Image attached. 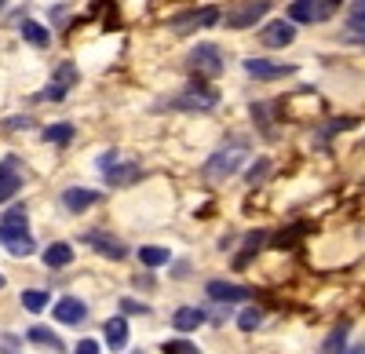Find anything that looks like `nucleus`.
Returning a JSON list of instances; mask_svg holds the SVG:
<instances>
[{"instance_id":"nucleus-8","label":"nucleus","mask_w":365,"mask_h":354,"mask_svg":"<svg viewBox=\"0 0 365 354\" xmlns=\"http://www.w3.org/2000/svg\"><path fill=\"white\" fill-rule=\"evenodd\" d=\"M205 292H208L212 303H223V307H227V303H237V300H252V288L234 285V281H208Z\"/></svg>"},{"instance_id":"nucleus-32","label":"nucleus","mask_w":365,"mask_h":354,"mask_svg":"<svg viewBox=\"0 0 365 354\" xmlns=\"http://www.w3.org/2000/svg\"><path fill=\"white\" fill-rule=\"evenodd\" d=\"M73 354H99V343H96V340H81Z\"/></svg>"},{"instance_id":"nucleus-17","label":"nucleus","mask_w":365,"mask_h":354,"mask_svg":"<svg viewBox=\"0 0 365 354\" xmlns=\"http://www.w3.org/2000/svg\"><path fill=\"white\" fill-rule=\"evenodd\" d=\"M143 175V168L132 161V165H113L110 172H106V183H113V187H132L135 179Z\"/></svg>"},{"instance_id":"nucleus-14","label":"nucleus","mask_w":365,"mask_h":354,"mask_svg":"<svg viewBox=\"0 0 365 354\" xmlns=\"http://www.w3.org/2000/svg\"><path fill=\"white\" fill-rule=\"evenodd\" d=\"M96 201H99V194H96V190H81V187H70V190L63 194L66 212H84V209H91Z\"/></svg>"},{"instance_id":"nucleus-30","label":"nucleus","mask_w":365,"mask_h":354,"mask_svg":"<svg viewBox=\"0 0 365 354\" xmlns=\"http://www.w3.org/2000/svg\"><path fill=\"white\" fill-rule=\"evenodd\" d=\"M365 26V0H354L351 4V29H361Z\"/></svg>"},{"instance_id":"nucleus-6","label":"nucleus","mask_w":365,"mask_h":354,"mask_svg":"<svg viewBox=\"0 0 365 354\" xmlns=\"http://www.w3.org/2000/svg\"><path fill=\"white\" fill-rule=\"evenodd\" d=\"M332 15L329 0H292L289 4V22H325Z\"/></svg>"},{"instance_id":"nucleus-16","label":"nucleus","mask_w":365,"mask_h":354,"mask_svg":"<svg viewBox=\"0 0 365 354\" xmlns=\"http://www.w3.org/2000/svg\"><path fill=\"white\" fill-rule=\"evenodd\" d=\"M22 190V175L15 172V165H0V201H11Z\"/></svg>"},{"instance_id":"nucleus-1","label":"nucleus","mask_w":365,"mask_h":354,"mask_svg":"<svg viewBox=\"0 0 365 354\" xmlns=\"http://www.w3.org/2000/svg\"><path fill=\"white\" fill-rule=\"evenodd\" d=\"M0 245H4L11 256H29L37 249L34 238H29V230H26V209H22V204L8 209L4 219H0Z\"/></svg>"},{"instance_id":"nucleus-5","label":"nucleus","mask_w":365,"mask_h":354,"mask_svg":"<svg viewBox=\"0 0 365 354\" xmlns=\"http://www.w3.org/2000/svg\"><path fill=\"white\" fill-rule=\"evenodd\" d=\"M270 11V0H249V4H237L234 11H227V29H249V26H256L263 15Z\"/></svg>"},{"instance_id":"nucleus-29","label":"nucleus","mask_w":365,"mask_h":354,"mask_svg":"<svg viewBox=\"0 0 365 354\" xmlns=\"http://www.w3.org/2000/svg\"><path fill=\"white\" fill-rule=\"evenodd\" d=\"M267 172H270V161H267V157H263V161H256V165L249 168V183H252V187H256V183H263V179H267Z\"/></svg>"},{"instance_id":"nucleus-25","label":"nucleus","mask_w":365,"mask_h":354,"mask_svg":"<svg viewBox=\"0 0 365 354\" xmlns=\"http://www.w3.org/2000/svg\"><path fill=\"white\" fill-rule=\"evenodd\" d=\"M48 300H51V296H48V292H41V288L22 292V307H26V311H34V314H37V311H44V307H48Z\"/></svg>"},{"instance_id":"nucleus-4","label":"nucleus","mask_w":365,"mask_h":354,"mask_svg":"<svg viewBox=\"0 0 365 354\" xmlns=\"http://www.w3.org/2000/svg\"><path fill=\"white\" fill-rule=\"evenodd\" d=\"M216 103H220V95L212 92L208 84H201V77H197V80L187 88V92H182L179 99H172L168 106H175V110H212Z\"/></svg>"},{"instance_id":"nucleus-13","label":"nucleus","mask_w":365,"mask_h":354,"mask_svg":"<svg viewBox=\"0 0 365 354\" xmlns=\"http://www.w3.org/2000/svg\"><path fill=\"white\" fill-rule=\"evenodd\" d=\"M205 311L201 307H179L175 314H172V326L179 329V333H194V329H201L205 326Z\"/></svg>"},{"instance_id":"nucleus-23","label":"nucleus","mask_w":365,"mask_h":354,"mask_svg":"<svg viewBox=\"0 0 365 354\" xmlns=\"http://www.w3.org/2000/svg\"><path fill=\"white\" fill-rule=\"evenodd\" d=\"M259 326H263V311L259 307H245V311L237 314V329L241 333H256Z\"/></svg>"},{"instance_id":"nucleus-21","label":"nucleus","mask_w":365,"mask_h":354,"mask_svg":"<svg viewBox=\"0 0 365 354\" xmlns=\"http://www.w3.org/2000/svg\"><path fill=\"white\" fill-rule=\"evenodd\" d=\"M22 37H26L29 44H37V48H44V44L51 41V33H48L41 22H34V19H26V22H22Z\"/></svg>"},{"instance_id":"nucleus-34","label":"nucleus","mask_w":365,"mask_h":354,"mask_svg":"<svg viewBox=\"0 0 365 354\" xmlns=\"http://www.w3.org/2000/svg\"><path fill=\"white\" fill-rule=\"evenodd\" d=\"M329 4H332V8H336V4H340V0H329Z\"/></svg>"},{"instance_id":"nucleus-27","label":"nucleus","mask_w":365,"mask_h":354,"mask_svg":"<svg viewBox=\"0 0 365 354\" xmlns=\"http://www.w3.org/2000/svg\"><path fill=\"white\" fill-rule=\"evenodd\" d=\"M161 354H201V347L190 343V340H165L161 343Z\"/></svg>"},{"instance_id":"nucleus-35","label":"nucleus","mask_w":365,"mask_h":354,"mask_svg":"<svg viewBox=\"0 0 365 354\" xmlns=\"http://www.w3.org/2000/svg\"><path fill=\"white\" fill-rule=\"evenodd\" d=\"M0 288H4V274H0Z\"/></svg>"},{"instance_id":"nucleus-22","label":"nucleus","mask_w":365,"mask_h":354,"mask_svg":"<svg viewBox=\"0 0 365 354\" xmlns=\"http://www.w3.org/2000/svg\"><path fill=\"white\" fill-rule=\"evenodd\" d=\"M267 241V230H252L249 238H245V252H241L237 259H234V267H245V263L252 259V252H259V245Z\"/></svg>"},{"instance_id":"nucleus-9","label":"nucleus","mask_w":365,"mask_h":354,"mask_svg":"<svg viewBox=\"0 0 365 354\" xmlns=\"http://www.w3.org/2000/svg\"><path fill=\"white\" fill-rule=\"evenodd\" d=\"M259 41H263L267 48H289V44L296 41V26L285 22V19H274V22H267V26L259 29Z\"/></svg>"},{"instance_id":"nucleus-10","label":"nucleus","mask_w":365,"mask_h":354,"mask_svg":"<svg viewBox=\"0 0 365 354\" xmlns=\"http://www.w3.org/2000/svg\"><path fill=\"white\" fill-rule=\"evenodd\" d=\"M55 321H63V326H81V321L88 318V307H84V300H77V296H66V300H58L55 303Z\"/></svg>"},{"instance_id":"nucleus-33","label":"nucleus","mask_w":365,"mask_h":354,"mask_svg":"<svg viewBox=\"0 0 365 354\" xmlns=\"http://www.w3.org/2000/svg\"><path fill=\"white\" fill-rule=\"evenodd\" d=\"M347 354H365V343H361V347H358V350H347Z\"/></svg>"},{"instance_id":"nucleus-2","label":"nucleus","mask_w":365,"mask_h":354,"mask_svg":"<svg viewBox=\"0 0 365 354\" xmlns=\"http://www.w3.org/2000/svg\"><path fill=\"white\" fill-rule=\"evenodd\" d=\"M241 161H245V150L241 146H227V150L212 154L208 165H205V179H227V175H234L241 168Z\"/></svg>"},{"instance_id":"nucleus-19","label":"nucleus","mask_w":365,"mask_h":354,"mask_svg":"<svg viewBox=\"0 0 365 354\" xmlns=\"http://www.w3.org/2000/svg\"><path fill=\"white\" fill-rule=\"evenodd\" d=\"M347 336H351V321H340L336 329L329 333V340H325V354H347Z\"/></svg>"},{"instance_id":"nucleus-26","label":"nucleus","mask_w":365,"mask_h":354,"mask_svg":"<svg viewBox=\"0 0 365 354\" xmlns=\"http://www.w3.org/2000/svg\"><path fill=\"white\" fill-rule=\"evenodd\" d=\"M51 84L63 88V92H66V88H73V84H77V66H73V63H63V66L55 70V80H51Z\"/></svg>"},{"instance_id":"nucleus-20","label":"nucleus","mask_w":365,"mask_h":354,"mask_svg":"<svg viewBox=\"0 0 365 354\" xmlns=\"http://www.w3.org/2000/svg\"><path fill=\"white\" fill-rule=\"evenodd\" d=\"M168 259H172L168 249H158V245H143V249H139V263H143V267H150V271H154V267H165Z\"/></svg>"},{"instance_id":"nucleus-24","label":"nucleus","mask_w":365,"mask_h":354,"mask_svg":"<svg viewBox=\"0 0 365 354\" xmlns=\"http://www.w3.org/2000/svg\"><path fill=\"white\" fill-rule=\"evenodd\" d=\"M29 340H34V343H41V347H51V350H63V340H58L51 329H44V326H34V329H29L26 333Z\"/></svg>"},{"instance_id":"nucleus-7","label":"nucleus","mask_w":365,"mask_h":354,"mask_svg":"<svg viewBox=\"0 0 365 354\" xmlns=\"http://www.w3.org/2000/svg\"><path fill=\"white\" fill-rule=\"evenodd\" d=\"M245 73L256 77V80H282V77H292L296 66L292 63H274V58H245Z\"/></svg>"},{"instance_id":"nucleus-12","label":"nucleus","mask_w":365,"mask_h":354,"mask_svg":"<svg viewBox=\"0 0 365 354\" xmlns=\"http://www.w3.org/2000/svg\"><path fill=\"white\" fill-rule=\"evenodd\" d=\"M84 241H88L91 249H96V252H103V256H110V259H125V256H128V249H125V245H120L117 238H110V234H99V230H96V234H88V238H84Z\"/></svg>"},{"instance_id":"nucleus-28","label":"nucleus","mask_w":365,"mask_h":354,"mask_svg":"<svg viewBox=\"0 0 365 354\" xmlns=\"http://www.w3.org/2000/svg\"><path fill=\"white\" fill-rule=\"evenodd\" d=\"M44 139L63 146V142H70V139H73V125H51V128H44Z\"/></svg>"},{"instance_id":"nucleus-11","label":"nucleus","mask_w":365,"mask_h":354,"mask_svg":"<svg viewBox=\"0 0 365 354\" xmlns=\"http://www.w3.org/2000/svg\"><path fill=\"white\" fill-rule=\"evenodd\" d=\"M212 22H220V11L216 8H201V11H190V15H182V19H172V29H175V33H190V29L212 26Z\"/></svg>"},{"instance_id":"nucleus-3","label":"nucleus","mask_w":365,"mask_h":354,"mask_svg":"<svg viewBox=\"0 0 365 354\" xmlns=\"http://www.w3.org/2000/svg\"><path fill=\"white\" fill-rule=\"evenodd\" d=\"M190 66L197 70V77H220L223 73V48L220 44H197L190 51Z\"/></svg>"},{"instance_id":"nucleus-31","label":"nucleus","mask_w":365,"mask_h":354,"mask_svg":"<svg viewBox=\"0 0 365 354\" xmlns=\"http://www.w3.org/2000/svg\"><path fill=\"white\" fill-rule=\"evenodd\" d=\"M120 311H125V314H150V307L139 303V300H120Z\"/></svg>"},{"instance_id":"nucleus-18","label":"nucleus","mask_w":365,"mask_h":354,"mask_svg":"<svg viewBox=\"0 0 365 354\" xmlns=\"http://www.w3.org/2000/svg\"><path fill=\"white\" fill-rule=\"evenodd\" d=\"M103 333H106L110 350H120V347L128 343V321H125V318H110L106 326H103Z\"/></svg>"},{"instance_id":"nucleus-15","label":"nucleus","mask_w":365,"mask_h":354,"mask_svg":"<svg viewBox=\"0 0 365 354\" xmlns=\"http://www.w3.org/2000/svg\"><path fill=\"white\" fill-rule=\"evenodd\" d=\"M70 263H73V249H70L66 241H55V245L44 249V267L63 271V267H70Z\"/></svg>"}]
</instances>
